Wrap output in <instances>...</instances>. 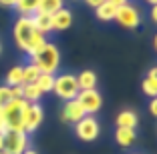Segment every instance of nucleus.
I'll return each instance as SVG.
<instances>
[{"label":"nucleus","instance_id":"nucleus-1","mask_svg":"<svg viewBox=\"0 0 157 154\" xmlns=\"http://www.w3.org/2000/svg\"><path fill=\"white\" fill-rule=\"evenodd\" d=\"M30 58H33V64H36V68L42 74H55L60 66V50L52 42H44V46Z\"/></svg>","mask_w":157,"mask_h":154},{"label":"nucleus","instance_id":"nucleus-2","mask_svg":"<svg viewBox=\"0 0 157 154\" xmlns=\"http://www.w3.org/2000/svg\"><path fill=\"white\" fill-rule=\"evenodd\" d=\"M26 100L22 98H12L6 106H2V114L0 118L4 120L8 130H24L22 118H24V108H26Z\"/></svg>","mask_w":157,"mask_h":154},{"label":"nucleus","instance_id":"nucleus-3","mask_svg":"<svg viewBox=\"0 0 157 154\" xmlns=\"http://www.w3.org/2000/svg\"><path fill=\"white\" fill-rule=\"evenodd\" d=\"M52 92H55L60 100H65V102L67 100H75L77 94L81 92L78 90V84H77V76H75V74H69V72L55 76Z\"/></svg>","mask_w":157,"mask_h":154},{"label":"nucleus","instance_id":"nucleus-4","mask_svg":"<svg viewBox=\"0 0 157 154\" xmlns=\"http://www.w3.org/2000/svg\"><path fill=\"white\" fill-rule=\"evenodd\" d=\"M34 34H36V30H34V26H33L30 16H20V18L14 22L12 36H14V42H16L18 50H22L24 54H26L28 44H30V40H33Z\"/></svg>","mask_w":157,"mask_h":154},{"label":"nucleus","instance_id":"nucleus-5","mask_svg":"<svg viewBox=\"0 0 157 154\" xmlns=\"http://www.w3.org/2000/svg\"><path fill=\"white\" fill-rule=\"evenodd\" d=\"M28 148V134L24 130H8L2 136V150L6 154H22Z\"/></svg>","mask_w":157,"mask_h":154},{"label":"nucleus","instance_id":"nucleus-6","mask_svg":"<svg viewBox=\"0 0 157 154\" xmlns=\"http://www.w3.org/2000/svg\"><path fill=\"white\" fill-rule=\"evenodd\" d=\"M115 20L127 30H135V28L141 24V14H139V8L131 2H125V4L117 6L115 12Z\"/></svg>","mask_w":157,"mask_h":154},{"label":"nucleus","instance_id":"nucleus-7","mask_svg":"<svg viewBox=\"0 0 157 154\" xmlns=\"http://www.w3.org/2000/svg\"><path fill=\"white\" fill-rule=\"evenodd\" d=\"M99 132H101V126H99L97 118L91 116V114L83 116L77 124H75V134L78 136V140H83V142L97 140V138H99Z\"/></svg>","mask_w":157,"mask_h":154},{"label":"nucleus","instance_id":"nucleus-8","mask_svg":"<svg viewBox=\"0 0 157 154\" xmlns=\"http://www.w3.org/2000/svg\"><path fill=\"white\" fill-rule=\"evenodd\" d=\"M77 100H78V104H81V108L85 110V114H91V116H95V112H99L103 106V96L97 88L81 90L77 94Z\"/></svg>","mask_w":157,"mask_h":154},{"label":"nucleus","instance_id":"nucleus-9","mask_svg":"<svg viewBox=\"0 0 157 154\" xmlns=\"http://www.w3.org/2000/svg\"><path fill=\"white\" fill-rule=\"evenodd\" d=\"M42 118H44V110H42V106L38 104V102L36 104H26V108H24V118H22L24 132H26V134L34 132L42 124Z\"/></svg>","mask_w":157,"mask_h":154},{"label":"nucleus","instance_id":"nucleus-10","mask_svg":"<svg viewBox=\"0 0 157 154\" xmlns=\"http://www.w3.org/2000/svg\"><path fill=\"white\" fill-rule=\"evenodd\" d=\"M83 116H87V114H85V110L81 108V104H78L77 98L67 100L65 106H63V110H60V118H63L67 124H77Z\"/></svg>","mask_w":157,"mask_h":154},{"label":"nucleus","instance_id":"nucleus-11","mask_svg":"<svg viewBox=\"0 0 157 154\" xmlns=\"http://www.w3.org/2000/svg\"><path fill=\"white\" fill-rule=\"evenodd\" d=\"M51 26L55 32H63V30H69L73 26V12L69 8H60L59 12H55L51 16Z\"/></svg>","mask_w":157,"mask_h":154},{"label":"nucleus","instance_id":"nucleus-12","mask_svg":"<svg viewBox=\"0 0 157 154\" xmlns=\"http://www.w3.org/2000/svg\"><path fill=\"white\" fill-rule=\"evenodd\" d=\"M135 140H137V132H135V128H121V126H117L115 142L121 146V148H129V146H133Z\"/></svg>","mask_w":157,"mask_h":154},{"label":"nucleus","instance_id":"nucleus-13","mask_svg":"<svg viewBox=\"0 0 157 154\" xmlns=\"http://www.w3.org/2000/svg\"><path fill=\"white\" fill-rule=\"evenodd\" d=\"M97 72L95 70H83L78 72L77 76V84H78V90H91V88H97Z\"/></svg>","mask_w":157,"mask_h":154},{"label":"nucleus","instance_id":"nucleus-14","mask_svg":"<svg viewBox=\"0 0 157 154\" xmlns=\"http://www.w3.org/2000/svg\"><path fill=\"white\" fill-rule=\"evenodd\" d=\"M30 20H33L34 30L40 32L42 36H46V34H51V32H52V26H51V16H46V14H40V12H34L33 16H30Z\"/></svg>","mask_w":157,"mask_h":154},{"label":"nucleus","instance_id":"nucleus-15","mask_svg":"<svg viewBox=\"0 0 157 154\" xmlns=\"http://www.w3.org/2000/svg\"><path fill=\"white\" fill-rule=\"evenodd\" d=\"M115 122H117V126H121V128H137L139 118L133 110H121V112L117 114Z\"/></svg>","mask_w":157,"mask_h":154},{"label":"nucleus","instance_id":"nucleus-16","mask_svg":"<svg viewBox=\"0 0 157 154\" xmlns=\"http://www.w3.org/2000/svg\"><path fill=\"white\" fill-rule=\"evenodd\" d=\"M60 8H65V0H38L36 12L46 14V16H52V14L59 12Z\"/></svg>","mask_w":157,"mask_h":154},{"label":"nucleus","instance_id":"nucleus-17","mask_svg":"<svg viewBox=\"0 0 157 154\" xmlns=\"http://www.w3.org/2000/svg\"><path fill=\"white\" fill-rule=\"evenodd\" d=\"M115 12H117V6H113L111 2H103L101 6L95 8V14H97V18L101 22H111L115 20Z\"/></svg>","mask_w":157,"mask_h":154},{"label":"nucleus","instance_id":"nucleus-18","mask_svg":"<svg viewBox=\"0 0 157 154\" xmlns=\"http://www.w3.org/2000/svg\"><path fill=\"white\" fill-rule=\"evenodd\" d=\"M42 98V92L36 84H22V100H26L28 104H36L38 100Z\"/></svg>","mask_w":157,"mask_h":154},{"label":"nucleus","instance_id":"nucleus-19","mask_svg":"<svg viewBox=\"0 0 157 154\" xmlns=\"http://www.w3.org/2000/svg\"><path fill=\"white\" fill-rule=\"evenodd\" d=\"M38 0H16L14 2V8L20 12V16H33L36 12Z\"/></svg>","mask_w":157,"mask_h":154},{"label":"nucleus","instance_id":"nucleus-20","mask_svg":"<svg viewBox=\"0 0 157 154\" xmlns=\"http://www.w3.org/2000/svg\"><path fill=\"white\" fill-rule=\"evenodd\" d=\"M40 70L36 68V64L28 62L22 66V84H33V82H36V78L40 76Z\"/></svg>","mask_w":157,"mask_h":154},{"label":"nucleus","instance_id":"nucleus-21","mask_svg":"<svg viewBox=\"0 0 157 154\" xmlns=\"http://www.w3.org/2000/svg\"><path fill=\"white\" fill-rule=\"evenodd\" d=\"M4 84L6 86H20L22 84V66H12L6 72V78H4Z\"/></svg>","mask_w":157,"mask_h":154},{"label":"nucleus","instance_id":"nucleus-22","mask_svg":"<svg viewBox=\"0 0 157 154\" xmlns=\"http://www.w3.org/2000/svg\"><path fill=\"white\" fill-rule=\"evenodd\" d=\"M38 88H40V92L44 94V92H52V84H55V74H40V76L36 78V82H34Z\"/></svg>","mask_w":157,"mask_h":154},{"label":"nucleus","instance_id":"nucleus-23","mask_svg":"<svg viewBox=\"0 0 157 154\" xmlns=\"http://www.w3.org/2000/svg\"><path fill=\"white\" fill-rule=\"evenodd\" d=\"M141 88H143V94L155 98L157 96V76H145L141 82Z\"/></svg>","mask_w":157,"mask_h":154},{"label":"nucleus","instance_id":"nucleus-24","mask_svg":"<svg viewBox=\"0 0 157 154\" xmlns=\"http://www.w3.org/2000/svg\"><path fill=\"white\" fill-rule=\"evenodd\" d=\"M44 42H46V36H42L40 32H36L33 36V40H30V44H28V50H26V54L28 56H33V54H36L38 50L44 46Z\"/></svg>","mask_w":157,"mask_h":154},{"label":"nucleus","instance_id":"nucleus-25","mask_svg":"<svg viewBox=\"0 0 157 154\" xmlns=\"http://www.w3.org/2000/svg\"><path fill=\"white\" fill-rule=\"evenodd\" d=\"M10 100H12V94H10V86L2 84V86H0V106H6Z\"/></svg>","mask_w":157,"mask_h":154},{"label":"nucleus","instance_id":"nucleus-26","mask_svg":"<svg viewBox=\"0 0 157 154\" xmlns=\"http://www.w3.org/2000/svg\"><path fill=\"white\" fill-rule=\"evenodd\" d=\"M10 94H12V98H22V84L20 86H12L10 88Z\"/></svg>","mask_w":157,"mask_h":154},{"label":"nucleus","instance_id":"nucleus-27","mask_svg":"<svg viewBox=\"0 0 157 154\" xmlns=\"http://www.w3.org/2000/svg\"><path fill=\"white\" fill-rule=\"evenodd\" d=\"M149 112L153 114V116H157V100L151 98V102H149Z\"/></svg>","mask_w":157,"mask_h":154},{"label":"nucleus","instance_id":"nucleus-28","mask_svg":"<svg viewBox=\"0 0 157 154\" xmlns=\"http://www.w3.org/2000/svg\"><path fill=\"white\" fill-rule=\"evenodd\" d=\"M85 2H87L91 8H97V6H101L103 2H107V0H85Z\"/></svg>","mask_w":157,"mask_h":154},{"label":"nucleus","instance_id":"nucleus-29","mask_svg":"<svg viewBox=\"0 0 157 154\" xmlns=\"http://www.w3.org/2000/svg\"><path fill=\"white\" fill-rule=\"evenodd\" d=\"M14 2H16V0H0V6H2V8H12Z\"/></svg>","mask_w":157,"mask_h":154},{"label":"nucleus","instance_id":"nucleus-30","mask_svg":"<svg viewBox=\"0 0 157 154\" xmlns=\"http://www.w3.org/2000/svg\"><path fill=\"white\" fill-rule=\"evenodd\" d=\"M107 2H111L113 6H121V4H125L127 0H107Z\"/></svg>","mask_w":157,"mask_h":154},{"label":"nucleus","instance_id":"nucleus-31","mask_svg":"<svg viewBox=\"0 0 157 154\" xmlns=\"http://www.w3.org/2000/svg\"><path fill=\"white\" fill-rule=\"evenodd\" d=\"M151 20H153V22H157V8H155V6L151 8Z\"/></svg>","mask_w":157,"mask_h":154},{"label":"nucleus","instance_id":"nucleus-32","mask_svg":"<svg viewBox=\"0 0 157 154\" xmlns=\"http://www.w3.org/2000/svg\"><path fill=\"white\" fill-rule=\"evenodd\" d=\"M22 154H38V152H36V150H33V148H26Z\"/></svg>","mask_w":157,"mask_h":154},{"label":"nucleus","instance_id":"nucleus-33","mask_svg":"<svg viewBox=\"0 0 157 154\" xmlns=\"http://www.w3.org/2000/svg\"><path fill=\"white\" fill-rule=\"evenodd\" d=\"M147 2H149L151 6H155V4H157V0H147Z\"/></svg>","mask_w":157,"mask_h":154},{"label":"nucleus","instance_id":"nucleus-34","mask_svg":"<svg viewBox=\"0 0 157 154\" xmlns=\"http://www.w3.org/2000/svg\"><path fill=\"white\" fill-rule=\"evenodd\" d=\"M0 150H2V136H0Z\"/></svg>","mask_w":157,"mask_h":154},{"label":"nucleus","instance_id":"nucleus-35","mask_svg":"<svg viewBox=\"0 0 157 154\" xmlns=\"http://www.w3.org/2000/svg\"><path fill=\"white\" fill-rule=\"evenodd\" d=\"M0 54H2V42H0Z\"/></svg>","mask_w":157,"mask_h":154},{"label":"nucleus","instance_id":"nucleus-36","mask_svg":"<svg viewBox=\"0 0 157 154\" xmlns=\"http://www.w3.org/2000/svg\"><path fill=\"white\" fill-rule=\"evenodd\" d=\"M0 154H6V152H4V150H0Z\"/></svg>","mask_w":157,"mask_h":154},{"label":"nucleus","instance_id":"nucleus-37","mask_svg":"<svg viewBox=\"0 0 157 154\" xmlns=\"http://www.w3.org/2000/svg\"><path fill=\"white\" fill-rule=\"evenodd\" d=\"M0 114H2V106H0Z\"/></svg>","mask_w":157,"mask_h":154},{"label":"nucleus","instance_id":"nucleus-38","mask_svg":"<svg viewBox=\"0 0 157 154\" xmlns=\"http://www.w3.org/2000/svg\"><path fill=\"white\" fill-rule=\"evenodd\" d=\"M133 154H141V152H133Z\"/></svg>","mask_w":157,"mask_h":154}]
</instances>
